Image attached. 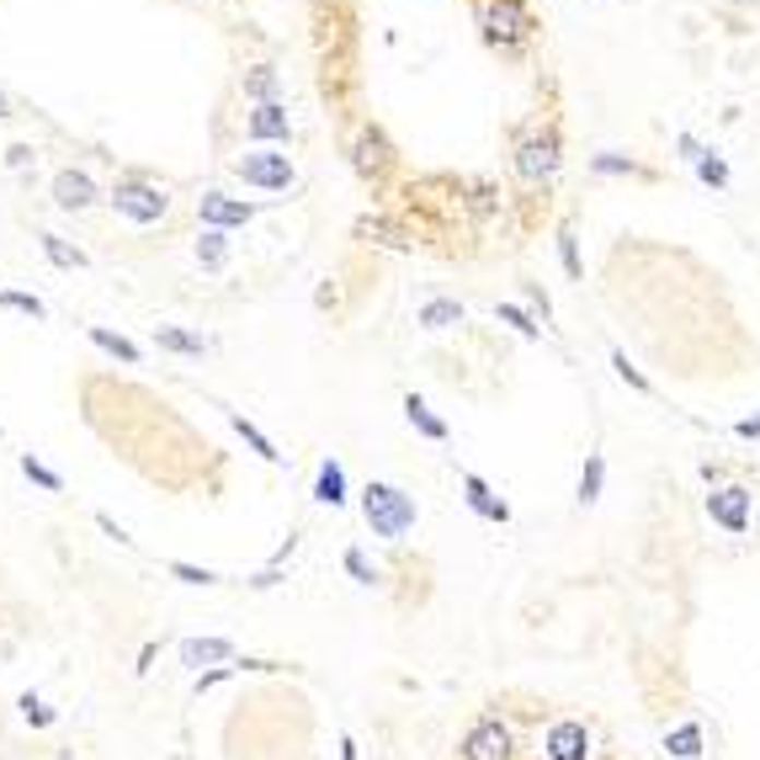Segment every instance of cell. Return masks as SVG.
Here are the masks:
<instances>
[{"label": "cell", "mask_w": 760, "mask_h": 760, "mask_svg": "<svg viewBox=\"0 0 760 760\" xmlns=\"http://www.w3.org/2000/svg\"><path fill=\"white\" fill-rule=\"evenodd\" d=\"M361 521L372 526V537L404 543V537L415 532V521H420V506H415V495H404L400 484L372 479L361 489Z\"/></svg>", "instance_id": "1"}, {"label": "cell", "mask_w": 760, "mask_h": 760, "mask_svg": "<svg viewBox=\"0 0 760 760\" xmlns=\"http://www.w3.org/2000/svg\"><path fill=\"white\" fill-rule=\"evenodd\" d=\"M479 27L489 43L511 48V43H526L532 38V11L521 0H484L479 5Z\"/></svg>", "instance_id": "2"}, {"label": "cell", "mask_w": 760, "mask_h": 760, "mask_svg": "<svg viewBox=\"0 0 760 760\" xmlns=\"http://www.w3.org/2000/svg\"><path fill=\"white\" fill-rule=\"evenodd\" d=\"M511 756H516V739H511V728L500 719H479L458 745V760H511Z\"/></svg>", "instance_id": "3"}, {"label": "cell", "mask_w": 760, "mask_h": 760, "mask_svg": "<svg viewBox=\"0 0 760 760\" xmlns=\"http://www.w3.org/2000/svg\"><path fill=\"white\" fill-rule=\"evenodd\" d=\"M708 516H713V526H723L728 537H745V532H750V489H745V484L713 489V495H708Z\"/></svg>", "instance_id": "4"}, {"label": "cell", "mask_w": 760, "mask_h": 760, "mask_svg": "<svg viewBox=\"0 0 760 760\" xmlns=\"http://www.w3.org/2000/svg\"><path fill=\"white\" fill-rule=\"evenodd\" d=\"M516 170L526 181H548L554 170H559V133L554 128H543V133H526L516 150Z\"/></svg>", "instance_id": "5"}, {"label": "cell", "mask_w": 760, "mask_h": 760, "mask_svg": "<svg viewBox=\"0 0 760 760\" xmlns=\"http://www.w3.org/2000/svg\"><path fill=\"white\" fill-rule=\"evenodd\" d=\"M112 207H118L122 218H133V224H155V218H165L170 198H165L161 187H144V181H122L118 192H112Z\"/></svg>", "instance_id": "6"}, {"label": "cell", "mask_w": 760, "mask_h": 760, "mask_svg": "<svg viewBox=\"0 0 760 760\" xmlns=\"http://www.w3.org/2000/svg\"><path fill=\"white\" fill-rule=\"evenodd\" d=\"M543 760H591V728L574 719H559L543 739Z\"/></svg>", "instance_id": "7"}, {"label": "cell", "mask_w": 760, "mask_h": 760, "mask_svg": "<svg viewBox=\"0 0 760 760\" xmlns=\"http://www.w3.org/2000/svg\"><path fill=\"white\" fill-rule=\"evenodd\" d=\"M235 170H240L250 187H266V192L293 187V161H287V155H245Z\"/></svg>", "instance_id": "8"}, {"label": "cell", "mask_w": 760, "mask_h": 760, "mask_svg": "<svg viewBox=\"0 0 760 760\" xmlns=\"http://www.w3.org/2000/svg\"><path fill=\"white\" fill-rule=\"evenodd\" d=\"M250 213H256V202L224 198V192H207V198H198V218L207 224V229H235V224H245Z\"/></svg>", "instance_id": "9"}, {"label": "cell", "mask_w": 760, "mask_h": 760, "mask_svg": "<svg viewBox=\"0 0 760 760\" xmlns=\"http://www.w3.org/2000/svg\"><path fill=\"white\" fill-rule=\"evenodd\" d=\"M235 660H240V654H235L229 639H187L181 643V665H192L198 676H202V665L218 670V665H235Z\"/></svg>", "instance_id": "10"}, {"label": "cell", "mask_w": 760, "mask_h": 760, "mask_svg": "<svg viewBox=\"0 0 760 760\" xmlns=\"http://www.w3.org/2000/svg\"><path fill=\"white\" fill-rule=\"evenodd\" d=\"M463 500H468V511H474V516L495 521V526H506V521H511V506H506V500H500V495H495L479 474H463Z\"/></svg>", "instance_id": "11"}, {"label": "cell", "mask_w": 760, "mask_h": 760, "mask_svg": "<svg viewBox=\"0 0 760 760\" xmlns=\"http://www.w3.org/2000/svg\"><path fill=\"white\" fill-rule=\"evenodd\" d=\"M54 198H59V207L75 213V207H91V202H96V187H91L85 170H59V176H54Z\"/></svg>", "instance_id": "12"}, {"label": "cell", "mask_w": 760, "mask_h": 760, "mask_svg": "<svg viewBox=\"0 0 760 760\" xmlns=\"http://www.w3.org/2000/svg\"><path fill=\"white\" fill-rule=\"evenodd\" d=\"M314 500H320V506H330V511H341V506H346V468H341V458H324V463H320Z\"/></svg>", "instance_id": "13"}, {"label": "cell", "mask_w": 760, "mask_h": 760, "mask_svg": "<svg viewBox=\"0 0 760 760\" xmlns=\"http://www.w3.org/2000/svg\"><path fill=\"white\" fill-rule=\"evenodd\" d=\"M250 139H287L293 133V122H287V107H277V102H261L256 112H250Z\"/></svg>", "instance_id": "14"}, {"label": "cell", "mask_w": 760, "mask_h": 760, "mask_svg": "<svg viewBox=\"0 0 760 760\" xmlns=\"http://www.w3.org/2000/svg\"><path fill=\"white\" fill-rule=\"evenodd\" d=\"M404 415H409V426H415L420 437L447 441V420H437V415H431V404L420 400V394H409V400H404Z\"/></svg>", "instance_id": "15"}, {"label": "cell", "mask_w": 760, "mask_h": 760, "mask_svg": "<svg viewBox=\"0 0 760 760\" xmlns=\"http://www.w3.org/2000/svg\"><path fill=\"white\" fill-rule=\"evenodd\" d=\"M91 341H96L107 357H118V361H128V367H139V346H133L128 335H118V330H107V324H91Z\"/></svg>", "instance_id": "16"}, {"label": "cell", "mask_w": 760, "mask_h": 760, "mask_svg": "<svg viewBox=\"0 0 760 760\" xmlns=\"http://www.w3.org/2000/svg\"><path fill=\"white\" fill-rule=\"evenodd\" d=\"M665 750L676 760H697L702 756V723H680V728H670L665 734Z\"/></svg>", "instance_id": "17"}, {"label": "cell", "mask_w": 760, "mask_h": 760, "mask_svg": "<svg viewBox=\"0 0 760 760\" xmlns=\"http://www.w3.org/2000/svg\"><path fill=\"white\" fill-rule=\"evenodd\" d=\"M601 484H606V458L591 452V458H585V468H580V506H596Z\"/></svg>", "instance_id": "18"}, {"label": "cell", "mask_w": 760, "mask_h": 760, "mask_svg": "<svg viewBox=\"0 0 760 760\" xmlns=\"http://www.w3.org/2000/svg\"><path fill=\"white\" fill-rule=\"evenodd\" d=\"M229 426H235V431H240V437L250 441V447H256V458H266V463H282L277 441L266 437V431H261V426H250V420H245V415H229Z\"/></svg>", "instance_id": "19"}, {"label": "cell", "mask_w": 760, "mask_h": 760, "mask_svg": "<svg viewBox=\"0 0 760 760\" xmlns=\"http://www.w3.org/2000/svg\"><path fill=\"white\" fill-rule=\"evenodd\" d=\"M357 235H372V240L389 245V250H409V235H404L400 224H389V218H361Z\"/></svg>", "instance_id": "20"}, {"label": "cell", "mask_w": 760, "mask_h": 760, "mask_svg": "<svg viewBox=\"0 0 760 760\" xmlns=\"http://www.w3.org/2000/svg\"><path fill=\"white\" fill-rule=\"evenodd\" d=\"M420 324H426V330H447V324H463V304H452V298H431V304L420 309Z\"/></svg>", "instance_id": "21"}, {"label": "cell", "mask_w": 760, "mask_h": 760, "mask_svg": "<svg viewBox=\"0 0 760 760\" xmlns=\"http://www.w3.org/2000/svg\"><path fill=\"white\" fill-rule=\"evenodd\" d=\"M155 341H161L165 352H181V357H202V335H187V330H176V324H161V330H155Z\"/></svg>", "instance_id": "22"}, {"label": "cell", "mask_w": 760, "mask_h": 760, "mask_svg": "<svg viewBox=\"0 0 760 760\" xmlns=\"http://www.w3.org/2000/svg\"><path fill=\"white\" fill-rule=\"evenodd\" d=\"M357 165L361 170H383V165H389V144H383L378 133H361L357 139Z\"/></svg>", "instance_id": "23"}, {"label": "cell", "mask_w": 760, "mask_h": 760, "mask_svg": "<svg viewBox=\"0 0 760 760\" xmlns=\"http://www.w3.org/2000/svg\"><path fill=\"white\" fill-rule=\"evenodd\" d=\"M22 474L38 484V489H48V495H64V479H59V474H54L48 463H38L33 452H22Z\"/></svg>", "instance_id": "24"}, {"label": "cell", "mask_w": 760, "mask_h": 760, "mask_svg": "<svg viewBox=\"0 0 760 760\" xmlns=\"http://www.w3.org/2000/svg\"><path fill=\"white\" fill-rule=\"evenodd\" d=\"M224 256H229V245H224V229H207L198 240V261L207 266V272H218L224 266Z\"/></svg>", "instance_id": "25"}, {"label": "cell", "mask_w": 760, "mask_h": 760, "mask_svg": "<svg viewBox=\"0 0 760 760\" xmlns=\"http://www.w3.org/2000/svg\"><path fill=\"white\" fill-rule=\"evenodd\" d=\"M341 563H346V574H352L357 585H378V580H383V574L367 563V554H361V548H346V554H341Z\"/></svg>", "instance_id": "26"}, {"label": "cell", "mask_w": 760, "mask_h": 760, "mask_svg": "<svg viewBox=\"0 0 760 760\" xmlns=\"http://www.w3.org/2000/svg\"><path fill=\"white\" fill-rule=\"evenodd\" d=\"M38 240H43V250H48V261H54V266H70V272H75V266H85L81 250H70V245L59 240V235H38Z\"/></svg>", "instance_id": "27"}, {"label": "cell", "mask_w": 760, "mask_h": 760, "mask_svg": "<svg viewBox=\"0 0 760 760\" xmlns=\"http://www.w3.org/2000/svg\"><path fill=\"white\" fill-rule=\"evenodd\" d=\"M165 569H170V574H176L181 585H218V574H213V569H202V563L170 559V563H165Z\"/></svg>", "instance_id": "28"}, {"label": "cell", "mask_w": 760, "mask_h": 760, "mask_svg": "<svg viewBox=\"0 0 760 760\" xmlns=\"http://www.w3.org/2000/svg\"><path fill=\"white\" fill-rule=\"evenodd\" d=\"M22 719L33 723V728H48V723L59 719V713H54V708H48L43 697H33V691H27V697H22Z\"/></svg>", "instance_id": "29"}, {"label": "cell", "mask_w": 760, "mask_h": 760, "mask_svg": "<svg viewBox=\"0 0 760 760\" xmlns=\"http://www.w3.org/2000/svg\"><path fill=\"white\" fill-rule=\"evenodd\" d=\"M0 309H16V314H27V320H43V304L33 293H0Z\"/></svg>", "instance_id": "30"}, {"label": "cell", "mask_w": 760, "mask_h": 760, "mask_svg": "<svg viewBox=\"0 0 760 760\" xmlns=\"http://www.w3.org/2000/svg\"><path fill=\"white\" fill-rule=\"evenodd\" d=\"M697 176H702L708 187H723V181H728V165H723L719 155H708V150H702V155H697Z\"/></svg>", "instance_id": "31"}, {"label": "cell", "mask_w": 760, "mask_h": 760, "mask_svg": "<svg viewBox=\"0 0 760 760\" xmlns=\"http://www.w3.org/2000/svg\"><path fill=\"white\" fill-rule=\"evenodd\" d=\"M495 314H500V320H506V324H516V330H521V335H526V341H537V320H532L526 309H516V304H500Z\"/></svg>", "instance_id": "32"}, {"label": "cell", "mask_w": 760, "mask_h": 760, "mask_svg": "<svg viewBox=\"0 0 760 760\" xmlns=\"http://www.w3.org/2000/svg\"><path fill=\"white\" fill-rule=\"evenodd\" d=\"M611 367H617V378H622L628 389H639V394L649 389V378H643V372H639V367H633L628 357H622V352H611Z\"/></svg>", "instance_id": "33"}, {"label": "cell", "mask_w": 760, "mask_h": 760, "mask_svg": "<svg viewBox=\"0 0 760 760\" xmlns=\"http://www.w3.org/2000/svg\"><path fill=\"white\" fill-rule=\"evenodd\" d=\"M559 256H563V272L580 277V250H574V235H569V229L559 235Z\"/></svg>", "instance_id": "34"}, {"label": "cell", "mask_w": 760, "mask_h": 760, "mask_svg": "<svg viewBox=\"0 0 760 760\" xmlns=\"http://www.w3.org/2000/svg\"><path fill=\"white\" fill-rule=\"evenodd\" d=\"M96 526H102V532H107V537H112V543H122V548H133V537H128V532H122L118 521L107 516V511H96Z\"/></svg>", "instance_id": "35"}, {"label": "cell", "mask_w": 760, "mask_h": 760, "mask_svg": "<svg viewBox=\"0 0 760 760\" xmlns=\"http://www.w3.org/2000/svg\"><path fill=\"white\" fill-rule=\"evenodd\" d=\"M272 585H282V563H266V569L250 580V591H272Z\"/></svg>", "instance_id": "36"}, {"label": "cell", "mask_w": 760, "mask_h": 760, "mask_svg": "<svg viewBox=\"0 0 760 760\" xmlns=\"http://www.w3.org/2000/svg\"><path fill=\"white\" fill-rule=\"evenodd\" d=\"M250 91H256V96H272V91H277V75H272V70H256V75H250Z\"/></svg>", "instance_id": "37"}, {"label": "cell", "mask_w": 760, "mask_h": 760, "mask_svg": "<svg viewBox=\"0 0 760 760\" xmlns=\"http://www.w3.org/2000/svg\"><path fill=\"white\" fill-rule=\"evenodd\" d=\"M596 170H633L622 155H596Z\"/></svg>", "instance_id": "38"}, {"label": "cell", "mask_w": 760, "mask_h": 760, "mask_svg": "<svg viewBox=\"0 0 760 760\" xmlns=\"http://www.w3.org/2000/svg\"><path fill=\"white\" fill-rule=\"evenodd\" d=\"M150 665H155V643H144V649H139V665H133V670H139V676H144V670H150Z\"/></svg>", "instance_id": "39"}, {"label": "cell", "mask_w": 760, "mask_h": 760, "mask_svg": "<svg viewBox=\"0 0 760 760\" xmlns=\"http://www.w3.org/2000/svg\"><path fill=\"white\" fill-rule=\"evenodd\" d=\"M734 431H739V437H745V441H756V437H760V415H756V420H739Z\"/></svg>", "instance_id": "40"}, {"label": "cell", "mask_w": 760, "mask_h": 760, "mask_svg": "<svg viewBox=\"0 0 760 760\" xmlns=\"http://www.w3.org/2000/svg\"><path fill=\"white\" fill-rule=\"evenodd\" d=\"M341 760H357V739H341Z\"/></svg>", "instance_id": "41"}, {"label": "cell", "mask_w": 760, "mask_h": 760, "mask_svg": "<svg viewBox=\"0 0 760 760\" xmlns=\"http://www.w3.org/2000/svg\"><path fill=\"white\" fill-rule=\"evenodd\" d=\"M5 112H11V102H5V96H0V118H5Z\"/></svg>", "instance_id": "42"}]
</instances>
